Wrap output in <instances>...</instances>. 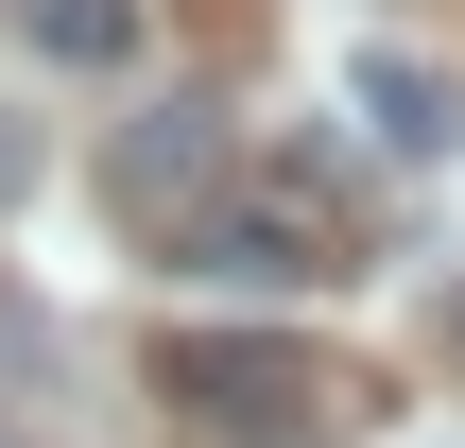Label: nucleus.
Wrapping results in <instances>:
<instances>
[{
  "instance_id": "obj_3",
  "label": "nucleus",
  "mask_w": 465,
  "mask_h": 448,
  "mask_svg": "<svg viewBox=\"0 0 465 448\" xmlns=\"http://www.w3.org/2000/svg\"><path fill=\"white\" fill-rule=\"evenodd\" d=\"M207 190H224V121H207V104H138V121L104 138V207H121L138 242H173Z\"/></svg>"
},
{
  "instance_id": "obj_1",
  "label": "nucleus",
  "mask_w": 465,
  "mask_h": 448,
  "mask_svg": "<svg viewBox=\"0 0 465 448\" xmlns=\"http://www.w3.org/2000/svg\"><path fill=\"white\" fill-rule=\"evenodd\" d=\"M155 397H173L190 432H224V448H293L328 397H362V380H328V363L276 345V328H173V345H155Z\"/></svg>"
},
{
  "instance_id": "obj_6",
  "label": "nucleus",
  "mask_w": 465,
  "mask_h": 448,
  "mask_svg": "<svg viewBox=\"0 0 465 448\" xmlns=\"http://www.w3.org/2000/svg\"><path fill=\"white\" fill-rule=\"evenodd\" d=\"M35 380H52V328H35V311L0 294V397H35Z\"/></svg>"
},
{
  "instance_id": "obj_7",
  "label": "nucleus",
  "mask_w": 465,
  "mask_h": 448,
  "mask_svg": "<svg viewBox=\"0 0 465 448\" xmlns=\"http://www.w3.org/2000/svg\"><path fill=\"white\" fill-rule=\"evenodd\" d=\"M17 190H35V121H0V207H17Z\"/></svg>"
},
{
  "instance_id": "obj_4",
  "label": "nucleus",
  "mask_w": 465,
  "mask_h": 448,
  "mask_svg": "<svg viewBox=\"0 0 465 448\" xmlns=\"http://www.w3.org/2000/svg\"><path fill=\"white\" fill-rule=\"evenodd\" d=\"M345 121H362V155H397V173H449L465 155V69L449 52H345Z\"/></svg>"
},
{
  "instance_id": "obj_2",
  "label": "nucleus",
  "mask_w": 465,
  "mask_h": 448,
  "mask_svg": "<svg viewBox=\"0 0 465 448\" xmlns=\"http://www.w3.org/2000/svg\"><path fill=\"white\" fill-rule=\"evenodd\" d=\"M173 276H224V294H328V276H345L328 173H276V190H207V207L173 224Z\"/></svg>"
},
{
  "instance_id": "obj_5",
  "label": "nucleus",
  "mask_w": 465,
  "mask_h": 448,
  "mask_svg": "<svg viewBox=\"0 0 465 448\" xmlns=\"http://www.w3.org/2000/svg\"><path fill=\"white\" fill-rule=\"evenodd\" d=\"M17 35L52 69H138V0H17Z\"/></svg>"
},
{
  "instance_id": "obj_9",
  "label": "nucleus",
  "mask_w": 465,
  "mask_h": 448,
  "mask_svg": "<svg viewBox=\"0 0 465 448\" xmlns=\"http://www.w3.org/2000/svg\"><path fill=\"white\" fill-rule=\"evenodd\" d=\"M0 448H17V432H0Z\"/></svg>"
},
{
  "instance_id": "obj_8",
  "label": "nucleus",
  "mask_w": 465,
  "mask_h": 448,
  "mask_svg": "<svg viewBox=\"0 0 465 448\" xmlns=\"http://www.w3.org/2000/svg\"><path fill=\"white\" fill-rule=\"evenodd\" d=\"M449 328H465V311H449Z\"/></svg>"
}]
</instances>
